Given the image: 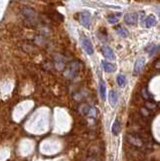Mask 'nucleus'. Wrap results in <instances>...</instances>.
<instances>
[{"mask_svg": "<svg viewBox=\"0 0 160 161\" xmlns=\"http://www.w3.org/2000/svg\"><path fill=\"white\" fill-rule=\"evenodd\" d=\"M21 14L24 16L26 24H35L37 20V12L32 7L23 6L21 8Z\"/></svg>", "mask_w": 160, "mask_h": 161, "instance_id": "obj_1", "label": "nucleus"}, {"mask_svg": "<svg viewBox=\"0 0 160 161\" xmlns=\"http://www.w3.org/2000/svg\"><path fill=\"white\" fill-rule=\"evenodd\" d=\"M80 69H81L80 62H77V60H74V62H70V64L67 65V67H65V73H63V75H65V78L73 79V78H74L79 74Z\"/></svg>", "mask_w": 160, "mask_h": 161, "instance_id": "obj_2", "label": "nucleus"}, {"mask_svg": "<svg viewBox=\"0 0 160 161\" xmlns=\"http://www.w3.org/2000/svg\"><path fill=\"white\" fill-rule=\"evenodd\" d=\"M126 139L131 145L135 146L136 148H142L144 146V141H143V138L141 136H139L138 134H127L126 136Z\"/></svg>", "mask_w": 160, "mask_h": 161, "instance_id": "obj_3", "label": "nucleus"}, {"mask_svg": "<svg viewBox=\"0 0 160 161\" xmlns=\"http://www.w3.org/2000/svg\"><path fill=\"white\" fill-rule=\"evenodd\" d=\"M81 42H82V45H83V47H84L85 51H86L88 54L92 56V54L94 53V46H93V44H92L91 40L88 37H86V36H82V37H81Z\"/></svg>", "mask_w": 160, "mask_h": 161, "instance_id": "obj_4", "label": "nucleus"}, {"mask_svg": "<svg viewBox=\"0 0 160 161\" xmlns=\"http://www.w3.org/2000/svg\"><path fill=\"white\" fill-rule=\"evenodd\" d=\"M79 19H80V22L84 25L85 27H90L91 25V22H92V16L89 12L87 11H84V12H81L79 14Z\"/></svg>", "mask_w": 160, "mask_h": 161, "instance_id": "obj_5", "label": "nucleus"}, {"mask_svg": "<svg viewBox=\"0 0 160 161\" xmlns=\"http://www.w3.org/2000/svg\"><path fill=\"white\" fill-rule=\"evenodd\" d=\"M144 65H145V58H139L135 62L134 65V69H133V73L135 76H138L140 74V71H142Z\"/></svg>", "mask_w": 160, "mask_h": 161, "instance_id": "obj_6", "label": "nucleus"}, {"mask_svg": "<svg viewBox=\"0 0 160 161\" xmlns=\"http://www.w3.org/2000/svg\"><path fill=\"white\" fill-rule=\"evenodd\" d=\"M124 21L127 23L128 25H135L138 21V15L137 13H127L124 16Z\"/></svg>", "mask_w": 160, "mask_h": 161, "instance_id": "obj_7", "label": "nucleus"}, {"mask_svg": "<svg viewBox=\"0 0 160 161\" xmlns=\"http://www.w3.org/2000/svg\"><path fill=\"white\" fill-rule=\"evenodd\" d=\"M102 53L104 54L105 58H108V60H115V53H114L113 49L110 46H108V45H104L102 47Z\"/></svg>", "mask_w": 160, "mask_h": 161, "instance_id": "obj_8", "label": "nucleus"}, {"mask_svg": "<svg viewBox=\"0 0 160 161\" xmlns=\"http://www.w3.org/2000/svg\"><path fill=\"white\" fill-rule=\"evenodd\" d=\"M117 102H118L117 92L114 90L110 91V93H109V103H110V105L114 108L116 106V104H117Z\"/></svg>", "mask_w": 160, "mask_h": 161, "instance_id": "obj_9", "label": "nucleus"}, {"mask_svg": "<svg viewBox=\"0 0 160 161\" xmlns=\"http://www.w3.org/2000/svg\"><path fill=\"white\" fill-rule=\"evenodd\" d=\"M102 65H103V67H104L105 71H107V73H114V71H116L115 65L110 64V62H105V60L102 62Z\"/></svg>", "mask_w": 160, "mask_h": 161, "instance_id": "obj_10", "label": "nucleus"}, {"mask_svg": "<svg viewBox=\"0 0 160 161\" xmlns=\"http://www.w3.org/2000/svg\"><path fill=\"white\" fill-rule=\"evenodd\" d=\"M156 24V18L153 14H150L146 17L145 19V26L146 27H151V26H154Z\"/></svg>", "mask_w": 160, "mask_h": 161, "instance_id": "obj_11", "label": "nucleus"}, {"mask_svg": "<svg viewBox=\"0 0 160 161\" xmlns=\"http://www.w3.org/2000/svg\"><path fill=\"white\" fill-rule=\"evenodd\" d=\"M120 131H121V125H120V121L118 120H115L113 124V127H112V133H113L115 136H117L118 134L120 133Z\"/></svg>", "mask_w": 160, "mask_h": 161, "instance_id": "obj_12", "label": "nucleus"}, {"mask_svg": "<svg viewBox=\"0 0 160 161\" xmlns=\"http://www.w3.org/2000/svg\"><path fill=\"white\" fill-rule=\"evenodd\" d=\"M115 30L120 36H122V37H128L129 32L126 28H124L122 26H117V27H115Z\"/></svg>", "mask_w": 160, "mask_h": 161, "instance_id": "obj_13", "label": "nucleus"}, {"mask_svg": "<svg viewBox=\"0 0 160 161\" xmlns=\"http://www.w3.org/2000/svg\"><path fill=\"white\" fill-rule=\"evenodd\" d=\"M100 95L102 100H106V84L104 80L100 82Z\"/></svg>", "mask_w": 160, "mask_h": 161, "instance_id": "obj_14", "label": "nucleus"}, {"mask_svg": "<svg viewBox=\"0 0 160 161\" xmlns=\"http://www.w3.org/2000/svg\"><path fill=\"white\" fill-rule=\"evenodd\" d=\"M119 17H120V14H113V15H109L107 20H108L109 23L111 24H116V23L119 21Z\"/></svg>", "mask_w": 160, "mask_h": 161, "instance_id": "obj_15", "label": "nucleus"}, {"mask_svg": "<svg viewBox=\"0 0 160 161\" xmlns=\"http://www.w3.org/2000/svg\"><path fill=\"white\" fill-rule=\"evenodd\" d=\"M80 113L81 114H83V115H87L88 113L91 111V108L89 107V105H87V104H84V105H82L80 107Z\"/></svg>", "mask_w": 160, "mask_h": 161, "instance_id": "obj_16", "label": "nucleus"}, {"mask_svg": "<svg viewBox=\"0 0 160 161\" xmlns=\"http://www.w3.org/2000/svg\"><path fill=\"white\" fill-rule=\"evenodd\" d=\"M117 83L120 87H124L126 84V78L123 75H118L117 76Z\"/></svg>", "mask_w": 160, "mask_h": 161, "instance_id": "obj_17", "label": "nucleus"}, {"mask_svg": "<svg viewBox=\"0 0 160 161\" xmlns=\"http://www.w3.org/2000/svg\"><path fill=\"white\" fill-rule=\"evenodd\" d=\"M146 107H147V109H150V110H155L157 108V105L155 103H152V102H147Z\"/></svg>", "mask_w": 160, "mask_h": 161, "instance_id": "obj_18", "label": "nucleus"}, {"mask_svg": "<svg viewBox=\"0 0 160 161\" xmlns=\"http://www.w3.org/2000/svg\"><path fill=\"white\" fill-rule=\"evenodd\" d=\"M157 13H158V16L160 17V8H158V9H157Z\"/></svg>", "mask_w": 160, "mask_h": 161, "instance_id": "obj_19", "label": "nucleus"}]
</instances>
